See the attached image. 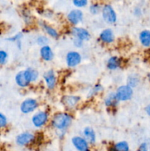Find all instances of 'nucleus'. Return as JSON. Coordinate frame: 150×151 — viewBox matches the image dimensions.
I'll return each instance as SVG.
<instances>
[{
    "mask_svg": "<svg viewBox=\"0 0 150 151\" xmlns=\"http://www.w3.org/2000/svg\"><path fill=\"white\" fill-rule=\"evenodd\" d=\"M41 55L42 58L45 60H51L53 58V53L51 48L49 46H44L41 49Z\"/></svg>",
    "mask_w": 150,
    "mask_h": 151,
    "instance_id": "15",
    "label": "nucleus"
},
{
    "mask_svg": "<svg viewBox=\"0 0 150 151\" xmlns=\"http://www.w3.org/2000/svg\"><path fill=\"white\" fill-rule=\"evenodd\" d=\"M24 76L26 78V81L29 83L36 81L38 76V72L35 70V69H31V68H29L26 70L24 71Z\"/></svg>",
    "mask_w": 150,
    "mask_h": 151,
    "instance_id": "13",
    "label": "nucleus"
},
{
    "mask_svg": "<svg viewBox=\"0 0 150 151\" xmlns=\"http://www.w3.org/2000/svg\"><path fill=\"white\" fill-rule=\"evenodd\" d=\"M116 97L118 100H128L132 97V89L129 86H122L117 89L116 91Z\"/></svg>",
    "mask_w": 150,
    "mask_h": 151,
    "instance_id": "2",
    "label": "nucleus"
},
{
    "mask_svg": "<svg viewBox=\"0 0 150 151\" xmlns=\"http://www.w3.org/2000/svg\"><path fill=\"white\" fill-rule=\"evenodd\" d=\"M69 22L73 24H77L82 19V13L79 10H74L68 15Z\"/></svg>",
    "mask_w": 150,
    "mask_h": 151,
    "instance_id": "10",
    "label": "nucleus"
},
{
    "mask_svg": "<svg viewBox=\"0 0 150 151\" xmlns=\"http://www.w3.org/2000/svg\"><path fill=\"white\" fill-rule=\"evenodd\" d=\"M120 66V60L117 57L110 58L107 62V67L110 69H116Z\"/></svg>",
    "mask_w": 150,
    "mask_h": 151,
    "instance_id": "19",
    "label": "nucleus"
},
{
    "mask_svg": "<svg viewBox=\"0 0 150 151\" xmlns=\"http://www.w3.org/2000/svg\"><path fill=\"white\" fill-rule=\"evenodd\" d=\"M149 78H150V74H149Z\"/></svg>",
    "mask_w": 150,
    "mask_h": 151,
    "instance_id": "31",
    "label": "nucleus"
},
{
    "mask_svg": "<svg viewBox=\"0 0 150 151\" xmlns=\"http://www.w3.org/2000/svg\"><path fill=\"white\" fill-rule=\"evenodd\" d=\"M35 139V137L33 134L29 133H24L20 134L16 138V143L20 146H24L29 144Z\"/></svg>",
    "mask_w": 150,
    "mask_h": 151,
    "instance_id": "8",
    "label": "nucleus"
},
{
    "mask_svg": "<svg viewBox=\"0 0 150 151\" xmlns=\"http://www.w3.org/2000/svg\"><path fill=\"white\" fill-rule=\"evenodd\" d=\"M100 38L105 43H111L114 40V35L113 31L110 29H106L100 34Z\"/></svg>",
    "mask_w": 150,
    "mask_h": 151,
    "instance_id": "12",
    "label": "nucleus"
},
{
    "mask_svg": "<svg viewBox=\"0 0 150 151\" xmlns=\"http://www.w3.org/2000/svg\"><path fill=\"white\" fill-rule=\"evenodd\" d=\"M84 136H85V139L86 140L87 142H89L93 144V143L95 142L96 141V135L95 133H94V130L92 128H85L84 130Z\"/></svg>",
    "mask_w": 150,
    "mask_h": 151,
    "instance_id": "14",
    "label": "nucleus"
},
{
    "mask_svg": "<svg viewBox=\"0 0 150 151\" xmlns=\"http://www.w3.org/2000/svg\"><path fill=\"white\" fill-rule=\"evenodd\" d=\"M72 33L73 35L76 37L77 39L80 40V41H85L88 40L90 38V34L86 29H83V28L79 27H75L73 28L72 29Z\"/></svg>",
    "mask_w": 150,
    "mask_h": 151,
    "instance_id": "9",
    "label": "nucleus"
},
{
    "mask_svg": "<svg viewBox=\"0 0 150 151\" xmlns=\"http://www.w3.org/2000/svg\"><path fill=\"white\" fill-rule=\"evenodd\" d=\"M79 100V98L78 97L75 96H65L63 98V103L65 106L67 107H74L78 101Z\"/></svg>",
    "mask_w": 150,
    "mask_h": 151,
    "instance_id": "16",
    "label": "nucleus"
},
{
    "mask_svg": "<svg viewBox=\"0 0 150 151\" xmlns=\"http://www.w3.org/2000/svg\"><path fill=\"white\" fill-rule=\"evenodd\" d=\"M7 123V121L6 116H4V114H2L1 113H0V128L5 127Z\"/></svg>",
    "mask_w": 150,
    "mask_h": 151,
    "instance_id": "25",
    "label": "nucleus"
},
{
    "mask_svg": "<svg viewBox=\"0 0 150 151\" xmlns=\"http://www.w3.org/2000/svg\"><path fill=\"white\" fill-rule=\"evenodd\" d=\"M66 62L68 66L70 67H74L81 62V56L76 52H70L66 56Z\"/></svg>",
    "mask_w": 150,
    "mask_h": 151,
    "instance_id": "7",
    "label": "nucleus"
},
{
    "mask_svg": "<svg viewBox=\"0 0 150 151\" xmlns=\"http://www.w3.org/2000/svg\"><path fill=\"white\" fill-rule=\"evenodd\" d=\"M117 97H116V95L115 94H111L108 96V97L106 98L105 100V104L107 105V106H113V105L116 104L117 103Z\"/></svg>",
    "mask_w": 150,
    "mask_h": 151,
    "instance_id": "21",
    "label": "nucleus"
},
{
    "mask_svg": "<svg viewBox=\"0 0 150 151\" xmlns=\"http://www.w3.org/2000/svg\"><path fill=\"white\" fill-rule=\"evenodd\" d=\"M43 27H44V29L46 31L47 33H48L49 35H50L51 36L54 37V38L57 37V32H56L55 29H53V28L51 27L48 26V25L45 24H43Z\"/></svg>",
    "mask_w": 150,
    "mask_h": 151,
    "instance_id": "22",
    "label": "nucleus"
},
{
    "mask_svg": "<svg viewBox=\"0 0 150 151\" xmlns=\"http://www.w3.org/2000/svg\"><path fill=\"white\" fill-rule=\"evenodd\" d=\"M74 4L75 6L78 7H85L87 4H88V1L86 0H74L73 1Z\"/></svg>",
    "mask_w": 150,
    "mask_h": 151,
    "instance_id": "24",
    "label": "nucleus"
},
{
    "mask_svg": "<svg viewBox=\"0 0 150 151\" xmlns=\"http://www.w3.org/2000/svg\"><path fill=\"white\" fill-rule=\"evenodd\" d=\"M71 122V117L66 114H57L53 119L52 124L57 129H65Z\"/></svg>",
    "mask_w": 150,
    "mask_h": 151,
    "instance_id": "1",
    "label": "nucleus"
},
{
    "mask_svg": "<svg viewBox=\"0 0 150 151\" xmlns=\"http://www.w3.org/2000/svg\"><path fill=\"white\" fill-rule=\"evenodd\" d=\"M38 106L36 100L34 99H27L25 100L21 105V111L24 114H28L33 111Z\"/></svg>",
    "mask_w": 150,
    "mask_h": 151,
    "instance_id": "4",
    "label": "nucleus"
},
{
    "mask_svg": "<svg viewBox=\"0 0 150 151\" xmlns=\"http://www.w3.org/2000/svg\"><path fill=\"white\" fill-rule=\"evenodd\" d=\"M38 42L40 44H45L48 42V39L45 36H41L38 38Z\"/></svg>",
    "mask_w": 150,
    "mask_h": 151,
    "instance_id": "27",
    "label": "nucleus"
},
{
    "mask_svg": "<svg viewBox=\"0 0 150 151\" xmlns=\"http://www.w3.org/2000/svg\"><path fill=\"white\" fill-rule=\"evenodd\" d=\"M146 110L147 114H148L149 115H150V105L146 108Z\"/></svg>",
    "mask_w": 150,
    "mask_h": 151,
    "instance_id": "30",
    "label": "nucleus"
},
{
    "mask_svg": "<svg viewBox=\"0 0 150 151\" xmlns=\"http://www.w3.org/2000/svg\"><path fill=\"white\" fill-rule=\"evenodd\" d=\"M47 119H48V115L46 112L41 111L38 112L32 116V123L35 127H41L46 122Z\"/></svg>",
    "mask_w": 150,
    "mask_h": 151,
    "instance_id": "5",
    "label": "nucleus"
},
{
    "mask_svg": "<svg viewBox=\"0 0 150 151\" xmlns=\"http://www.w3.org/2000/svg\"><path fill=\"white\" fill-rule=\"evenodd\" d=\"M90 10H91V12L93 14H96L100 10L99 5H98V4H93L90 7Z\"/></svg>",
    "mask_w": 150,
    "mask_h": 151,
    "instance_id": "26",
    "label": "nucleus"
},
{
    "mask_svg": "<svg viewBox=\"0 0 150 151\" xmlns=\"http://www.w3.org/2000/svg\"><path fill=\"white\" fill-rule=\"evenodd\" d=\"M72 143L75 148L79 151H88L89 147L88 143L85 139L79 137H75L72 139Z\"/></svg>",
    "mask_w": 150,
    "mask_h": 151,
    "instance_id": "6",
    "label": "nucleus"
},
{
    "mask_svg": "<svg viewBox=\"0 0 150 151\" xmlns=\"http://www.w3.org/2000/svg\"><path fill=\"white\" fill-rule=\"evenodd\" d=\"M7 59V54L5 51L0 50V65H3L6 63Z\"/></svg>",
    "mask_w": 150,
    "mask_h": 151,
    "instance_id": "23",
    "label": "nucleus"
},
{
    "mask_svg": "<svg viewBox=\"0 0 150 151\" xmlns=\"http://www.w3.org/2000/svg\"><path fill=\"white\" fill-rule=\"evenodd\" d=\"M113 150L114 151H129V145L126 142H120L115 145Z\"/></svg>",
    "mask_w": 150,
    "mask_h": 151,
    "instance_id": "20",
    "label": "nucleus"
},
{
    "mask_svg": "<svg viewBox=\"0 0 150 151\" xmlns=\"http://www.w3.org/2000/svg\"><path fill=\"white\" fill-rule=\"evenodd\" d=\"M132 78V81H130L129 80V84H130L131 86H136V84L138 83V81H137L136 79H133L132 78Z\"/></svg>",
    "mask_w": 150,
    "mask_h": 151,
    "instance_id": "29",
    "label": "nucleus"
},
{
    "mask_svg": "<svg viewBox=\"0 0 150 151\" xmlns=\"http://www.w3.org/2000/svg\"><path fill=\"white\" fill-rule=\"evenodd\" d=\"M44 78L46 83V85L48 86V88L49 89H52L54 87V86H55L56 83L55 76H54V72L51 70L48 71V72H46L44 75Z\"/></svg>",
    "mask_w": 150,
    "mask_h": 151,
    "instance_id": "11",
    "label": "nucleus"
},
{
    "mask_svg": "<svg viewBox=\"0 0 150 151\" xmlns=\"http://www.w3.org/2000/svg\"><path fill=\"white\" fill-rule=\"evenodd\" d=\"M138 151H148V146H147V145L146 143H142L140 145Z\"/></svg>",
    "mask_w": 150,
    "mask_h": 151,
    "instance_id": "28",
    "label": "nucleus"
},
{
    "mask_svg": "<svg viewBox=\"0 0 150 151\" xmlns=\"http://www.w3.org/2000/svg\"><path fill=\"white\" fill-rule=\"evenodd\" d=\"M102 16L104 20L108 23H114L116 21V14L113 7L109 4H106L102 9Z\"/></svg>",
    "mask_w": 150,
    "mask_h": 151,
    "instance_id": "3",
    "label": "nucleus"
},
{
    "mask_svg": "<svg viewBox=\"0 0 150 151\" xmlns=\"http://www.w3.org/2000/svg\"><path fill=\"white\" fill-rule=\"evenodd\" d=\"M140 41L144 47H150V31L144 30L140 34Z\"/></svg>",
    "mask_w": 150,
    "mask_h": 151,
    "instance_id": "17",
    "label": "nucleus"
},
{
    "mask_svg": "<svg viewBox=\"0 0 150 151\" xmlns=\"http://www.w3.org/2000/svg\"><path fill=\"white\" fill-rule=\"evenodd\" d=\"M16 83L21 87H25L29 83L26 81V78H25L24 76V72H20L16 75Z\"/></svg>",
    "mask_w": 150,
    "mask_h": 151,
    "instance_id": "18",
    "label": "nucleus"
}]
</instances>
